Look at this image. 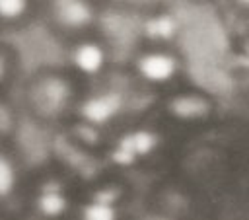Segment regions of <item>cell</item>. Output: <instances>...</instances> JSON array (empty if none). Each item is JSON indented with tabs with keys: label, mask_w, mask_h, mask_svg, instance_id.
<instances>
[{
	"label": "cell",
	"mask_w": 249,
	"mask_h": 220,
	"mask_svg": "<svg viewBox=\"0 0 249 220\" xmlns=\"http://www.w3.org/2000/svg\"><path fill=\"white\" fill-rule=\"evenodd\" d=\"M76 101V84L58 70H39L25 86V105L29 113L45 123L64 117Z\"/></svg>",
	"instance_id": "obj_1"
},
{
	"label": "cell",
	"mask_w": 249,
	"mask_h": 220,
	"mask_svg": "<svg viewBox=\"0 0 249 220\" xmlns=\"http://www.w3.org/2000/svg\"><path fill=\"white\" fill-rule=\"evenodd\" d=\"M47 16L58 33L76 41L97 23V6L95 0H47Z\"/></svg>",
	"instance_id": "obj_2"
},
{
	"label": "cell",
	"mask_w": 249,
	"mask_h": 220,
	"mask_svg": "<svg viewBox=\"0 0 249 220\" xmlns=\"http://www.w3.org/2000/svg\"><path fill=\"white\" fill-rule=\"evenodd\" d=\"M134 72L140 80L154 86H163L175 80L181 72V56L171 47H146L134 56Z\"/></svg>",
	"instance_id": "obj_3"
},
{
	"label": "cell",
	"mask_w": 249,
	"mask_h": 220,
	"mask_svg": "<svg viewBox=\"0 0 249 220\" xmlns=\"http://www.w3.org/2000/svg\"><path fill=\"white\" fill-rule=\"evenodd\" d=\"M165 111L179 123H200L212 117L214 101L198 90H181L165 99Z\"/></svg>",
	"instance_id": "obj_4"
},
{
	"label": "cell",
	"mask_w": 249,
	"mask_h": 220,
	"mask_svg": "<svg viewBox=\"0 0 249 220\" xmlns=\"http://www.w3.org/2000/svg\"><path fill=\"white\" fill-rule=\"evenodd\" d=\"M68 58H70L72 68L78 74H82L86 78H95L107 68L109 51L103 41H99L91 35H86L72 43Z\"/></svg>",
	"instance_id": "obj_5"
},
{
	"label": "cell",
	"mask_w": 249,
	"mask_h": 220,
	"mask_svg": "<svg viewBox=\"0 0 249 220\" xmlns=\"http://www.w3.org/2000/svg\"><path fill=\"white\" fill-rule=\"evenodd\" d=\"M142 35L154 47H167L179 33V21L173 14L158 10L142 21Z\"/></svg>",
	"instance_id": "obj_6"
},
{
	"label": "cell",
	"mask_w": 249,
	"mask_h": 220,
	"mask_svg": "<svg viewBox=\"0 0 249 220\" xmlns=\"http://www.w3.org/2000/svg\"><path fill=\"white\" fill-rule=\"evenodd\" d=\"M121 105H123V101L117 92H101V93H95V95L84 99L80 109L88 123L103 125L119 113Z\"/></svg>",
	"instance_id": "obj_7"
},
{
	"label": "cell",
	"mask_w": 249,
	"mask_h": 220,
	"mask_svg": "<svg viewBox=\"0 0 249 220\" xmlns=\"http://www.w3.org/2000/svg\"><path fill=\"white\" fill-rule=\"evenodd\" d=\"M33 12V0H0V18L6 27H16L27 21Z\"/></svg>",
	"instance_id": "obj_8"
},
{
	"label": "cell",
	"mask_w": 249,
	"mask_h": 220,
	"mask_svg": "<svg viewBox=\"0 0 249 220\" xmlns=\"http://www.w3.org/2000/svg\"><path fill=\"white\" fill-rule=\"evenodd\" d=\"M37 204H39V210L45 214V216H58L66 210L68 206V201L64 197V193L60 189H53V187H47L43 189V193L39 195L37 199Z\"/></svg>",
	"instance_id": "obj_9"
},
{
	"label": "cell",
	"mask_w": 249,
	"mask_h": 220,
	"mask_svg": "<svg viewBox=\"0 0 249 220\" xmlns=\"http://www.w3.org/2000/svg\"><path fill=\"white\" fill-rule=\"evenodd\" d=\"M16 181H18L16 165H14L12 158L4 152V154H2V160H0V193H2L4 199L10 197V193H12L14 187H16Z\"/></svg>",
	"instance_id": "obj_10"
},
{
	"label": "cell",
	"mask_w": 249,
	"mask_h": 220,
	"mask_svg": "<svg viewBox=\"0 0 249 220\" xmlns=\"http://www.w3.org/2000/svg\"><path fill=\"white\" fill-rule=\"evenodd\" d=\"M84 220H115V210L105 202H91L84 210Z\"/></svg>",
	"instance_id": "obj_11"
},
{
	"label": "cell",
	"mask_w": 249,
	"mask_h": 220,
	"mask_svg": "<svg viewBox=\"0 0 249 220\" xmlns=\"http://www.w3.org/2000/svg\"><path fill=\"white\" fill-rule=\"evenodd\" d=\"M12 66H16V51L10 47V45H2V53H0V78H2V84L6 86L8 80H10V70Z\"/></svg>",
	"instance_id": "obj_12"
},
{
	"label": "cell",
	"mask_w": 249,
	"mask_h": 220,
	"mask_svg": "<svg viewBox=\"0 0 249 220\" xmlns=\"http://www.w3.org/2000/svg\"><path fill=\"white\" fill-rule=\"evenodd\" d=\"M239 51H241V55H243V56L249 60V35H247V37L241 41V45H239Z\"/></svg>",
	"instance_id": "obj_13"
},
{
	"label": "cell",
	"mask_w": 249,
	"mask_h": 220,
	"mask_svg": "<svg viewBox=\"0 0 249 220\" xmlns=\"http://www.w3.org/2000/svg\"><path fill=\"white\" fill-rule=\"evenodd\" d=\"M109 2H113V4H142V2H148V0H109Z\"/></svg>",
	"instance_id": "obj_14"
},
{
	"label": "cell",
	"mask_w": 249,
	"mask_h": 220,
	"mask_svg": "<svg viewBox=\"0 0 249 220\" xmlns=\"http://www.w3.org/2000/svg\"><path fill=\"white\" fill-rule=\"evenodd\" d=\"M235 6H239V8H245V10H249V0H231Z\"/></svg>",
	"instance_id": "obj_15"
},
{
	"label": "cell",
	"mask_w": 249,
	"mask_h": 220,
	"mask_svg": "<svg viewBox=\"0 0 249 220\" xmlns=\"http://www.w3.org/2000/svg\"><path fill=\"white\" fill-rule=\"evenodd\" d=\"M150 220H169V218H163V216H154V218H150Z\"/></svg>",
	"instance_id": "obj_16"
}]
</instances>
